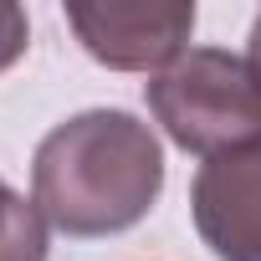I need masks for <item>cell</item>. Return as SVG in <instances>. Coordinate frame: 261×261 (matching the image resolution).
<instances>
[{
	"instance_id": "obj_1",
	"label": "cell",
	"mask_w": 261,
	"mask_h": 261,
	"mask_svg": "<svg viewBox=\"0 0 261 261\" xmlns=\"http://www.w3.org/2000/svg\"><path fill=\"white\" fill-rule=\"evenodd\" d=\"M164 190L154 128L123 108H87L57 123L31 154V200L51 230L97 241L134 230Z\"/></svg>"
},
{
	"instance_id": "obj_2",
	"label": "cell",
	"mask_w": 261,
	"mask_h": 261,
	"mask_svg": "<svg viewBox=\"0 0 261 261\" xmlns=\"http://www.w3.org/2000/svg\"><path fill=\"white\" fill-rule=\"evenodd\" d=\"M144 97L185 154L215 159L261 139V72L225 46H190L144 82Z\"/></svg>"
},
{
	"instance_id": "obj_3",
	"label": "cell",
	"mask_w": 261,
	"mask_h": 261,
	"mask_svg": "<svg viewBox=\"0 0 261 261\" xmlns=\"http://www.w3.org/2000/svg\"><path fill=\"white\" fill-rule=\"evenodd\" d=\"M82 51L113 72H164L190 51L195 6L185 0H67Z\"/></svg>"
},
{
	"instance_id": "obj_4",
	"label": "cell",
	"mask_w": 261,
	"mask_h": 261,
	"mask_svg": "<svg viewBox=\"0 0 261 261\" xmlns=\"http://www.w3.org/2000/svg\"><path fill=\"white\" fill-rule=\"evenodd\" d=\"M190 215L215 261H261V139L200 164Z\"/></svg>"
},
{
	"instance_id": "obj_5",
	"label": "cell",
	"mask_w": 261,
	"mask_h": 261,
	"mask_svg": "<svg viewBox=\"0 0 261 261\" xmlns=\"http://www.w3.org/2000/svg\"><path fill=\"white\" fill-rule=\"evenodd\" d=\"M0 261H46V215L0 179Z\"/></svg>"
},
{
	"instance_id": "obj_6",
	"label": "cell",
	"mask_w": 261,
	"mask_h": 261,
	"mask_svg": "<svg viewBox=\"0 0 261 261\" xmlns=\"http://www.w3.org/2000/svg\"><path fill=\"white\" fill-rule=\"evenodd\" d=\"M31 46V21L16 0H0V72H11Z\"/></svg>"
},
{
	"instance_id": "obj_7",
	"label": "cell",
	"mask_w": 261,
	"mask_h": 261,
	"mask_svg": "<svg viewBox=\"0 0 261 261\" xmlns=\"http://www.w3.org/2000/svg\"><path fill=\"white\" fill-rule=\"evenodd\" d=\"M251 62H256V72H261V16L251 21Z\"/></svg>"
}]
</instances>
